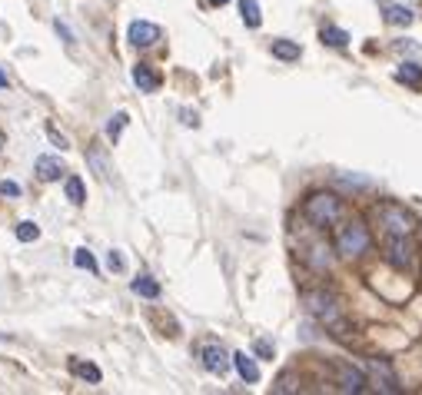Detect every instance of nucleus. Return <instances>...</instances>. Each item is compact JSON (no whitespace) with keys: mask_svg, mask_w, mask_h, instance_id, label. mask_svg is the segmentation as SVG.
<instances>
[{"mask_svg":"<svg viewBox=\"0 0 422 395\" xmlns=\"http://www.w3.org/2000/svg\"><path fill=\"white\" fill-rule=\"evenodd\" d=\"M127 123H130V116H127V113H114V116H110V123H107V137H110V140L116 143Z\"/></svg>","mask_w":422,"mask_h":395,"instance_id":"obj_22","label":"nucleus"},{"mask_svg":"<svg viewBox=\"0 0 422 395\" xmlns=\"http://www.w3.org/2000/svg\"><path fill=\"white\" fill-rule=\"evenodd\" d=\"M299 43H293V40H273V57L276 60H299Z\"/></svg>","mask_w":422,"mask_h":395,"instance_id":"obj_17","label":"nucleus"},{"mask_svg":"<svg viewBox=\"0 0 422 395\" xmlns=\"http://www.w3.org/2000/svg\"><path fill=\"white\" fill-rule=\"evenodd\" d=\"M0 90H7V74L0 70Z\"/></svg>","mask_w":422,"mask_h":395,"instance_id":"obj_31","label":"nucleus"},{"mask_svg":"<svg viewBox=\"0 0 422 395\" xmlns=\"http://www.w3.org/2000/svg\"><path fill=\"white\" fill-rule=\"evenodd\" d=\"M37 236H40L37 223H30V219H27V223H17V240H20V242H34Z\"/></svg>","mask_w":422,"mask_h":395,"instance_id":"obj_23","label":"nucleus"},{"mask_svg":"<svg viewBox=\"0 0 422 395\" xmlns=\"http://www.w3.org/2000/svg\"><path fill=\"white\" fill-rule=\"evenodd\" d=\"M386 20L396 27H409L412 20H416V13H412L409 7H402V4H389V7H386Z\"/></svg>","mask_w":422,"mask_h":395,"instance_id":"obj_16","label":"nucleus"},{"mask_svg":"<svg viewBox=\"0 0 422 395\" xmlns=\"http://www.w3.org/2000/svg\"><path fill=\"white\" fill-rule=\"evenodd\" d=\"M183 123H186V127H196L200 120H196V113H190V110H183Z\"/></svg>","mask_w":422,"mask_h":395,"instance_id":"obj_30","label":"nucleus"},{"mask_svg":"<svg viewBox=\"0 0 422 395\" xmlns=\"http://www.w3.org/2000/svg\"><path fill=\"white\" fill-rule=\"evenodd\" d=\"M386 259L396 269H409L412 266V242L406 236H396L389 233V242H386Z\"/></svg>","mask_w":422,"mask_h":395,"instance_id":"obj_5","label":"nucleus"},{"mask_svg":"<svg viewBox=\"0 0 422 395\" xmlns=\"http://www.w3.org/2000/svg\"><path fill=\"white\" fill-rule=\"evenodd\" d=\"M336 249L343 256H362L369 249V230H366L359 219L346 223L343 230H339V236H336Z\"/></svg>","mask_w":422,"mask_h":395,"instance_id":"obj_2","label":"nucleus"},{"mask_svg":"<svg viewBox=\"0 0 422 395\" xmlns=\"http://www.w3.org/2000/svg\"><path fill=\"white\" fill-rule=\"evenodd\" d=\"M303 303H306V309H309V316H316L320 322H326V326H339V303H336V296H329V293H306L303 296Z\"/></svg>","mask_w":422,"mask_h":395,"instance_id":"obj_3","label":"nucleus"},{"mask_svg":"<svg viewBox=\"0 0 422 395\" xmlns=\"http://www.w3.org/2000/svg\"><path fill=\"white\" fill-rule=\"evenodd\" d=\"M306 216L313 226L326 230V226L339 223V216H343V200L333 196V193H313L306 200Z\"/></svg>","mask_w":422,"mask_h":395,"instance_id":"obj_1","label":"nucleus"},{"mask_svg":"<svg viewBox=\"0 0 422 395\" xmlns=\"http://www.w3.org/2000/svg\"><path fill=\"white\" fill-rule=\"evenodd\" d=\"M200 362H203V369L213 372V375H226L233 366V359L226 356V349L219 342H206L203 349H200Z\"/></svg>","mask_w":422,"mask_h":395,"instance_id":"obj_4","label":"nucleus"},{"mask_svg":"<svg viewBox=\"0 0 422 395\" xmlns=\"http://www.w3.org/2000/svg\"><path fill=\"white\" fill-rule=\"evenodd\" d=\"M70 372L77 375V379H83V382H100L103 375H100V369L93 366V362H83V359H70Z\"/></svg>","mask_w":422,"mask_h":395,"instance_id":"obj_14","label":"nucleus"},{"mask_svg":"<svg viewBox=\"0 0 422 395\" xmlns=\"http://www.w3.org/2000/svg\"><path fill=\"white\" fill-rule=\"evenodd\" d=\"M127 37L133 47H154L156 40H160V27L150 24V20H133L127 30Z\"/></svg>","mask_w":422,"mask_h":395,"instance_id":"obj_8","label":"nucleus"},{"mask_svg":"<svg viewBox=\"0 0 422 395\" xmlns=\"http://www.w3.org/2000/svg\"><path fill=\"white\" fill-rule=\"evenodd\" d=\"M67 200H70V203L74 206H83L87 203V193H83V179L80 176H67Z\"/></svg>","mask_w":422,"mask_h":395,"instance_id":"obj_19","label":"nucleus"},{"mask_svg":"<svg viewBox=\"0 0 422 395\" xmlns=\"http://www.w3.org/2000/svg\"><path fill=\"white\" fill-rule=\"evenodd\" d=\"M74 263H77L80 269H87V272H97V259H93L87 249H77V253H74Z\"/></svg>","mask_w":422,"mask_h":395,"instance_id":"obj_24","label":"nucleus"},{"mask_svg":"<svg viewBox=\"0 0 422 395\" xmlns=\"http://www.w3.org/2000/svg\"><path fill=\"white\" fill-rule=\"evenodd\" d=\"M396 80L399 83H406V87H422V67L419 64H399L396 70Z\"/></svg>","mask_w":422,"mask_h":395,"instance_id":"obj_15","label":"nucleus"},{"mask_svg":"<svg viewBox=\"0 0 422 395\" xmlns=\"http://www.w3.org/2000/svg\"><path fill=\"white\" fill-rule=\"evenodd\" d=\"M233 366H236V372L243 375V382H259V366L253 362V356L236 352V356H233Z\"/></svg>","mask_w":422,"mask_h":395,"instance_id":"obj_13","label":"nucleus"},{"mask_svg":"<svg viewBox=\"0 0 422 395\" xmlns=\"http://www.w3.org/2000/svg\"><path fill=\"white\" fill-rule=\"evenodd\" d=\"M0 193H4V196H20V186H17L13 179H4V183H0Z\"/></svg>","mask_w":422,"mask_h":395,"instance_id":"obj_28","label":"nucleus"},{"mask_svg":"<svg viewBox=\"0 0 422 395\" xmlns=\"http://www.w3.org/2000/svg\"><path fill=\"white\" fill-rule=\"evenodd\" d=\"M133 83L140 87V93H156L160 83H163V77H160L150 64H137L133 67Z\"/></svg>","mask_w":422,"mask_h":395,"instance_id":"obj_10","label":"nucleus"},{"mask_svg":"<svg viewBox=\"0 0 422 395\" xmlns=\"http://www.w3.org/2000/svg\"><path fill=\"white\" fill-rule=\"evenodd\" d=\"M87 163H90V169L97 173V179L110 183V163H107V153H103L100 143H93V146L87 150Z\"/></svg>","mask_w":422,"mask_h":395,"instance_id":"obj_11","label":"nucleus"},{"mask_svg":"<svg viewBox=\"0 0 422 395\" xmlns=\"http://www.w3.org/2000/svg\"><path fill=\"white\" fill-rule=\"evenodd\" d=\"M322 43H329V47H339V50H343L346 43H349V34H346V30H339V27H322Z\"/></svg>","mask_w":422,"mask_h":395,"instance_id":"obj_21","label":"nucleus"},{"mask_svg":"<svg viewBox=\"0 0 422 395\" xmlns=\"http://www.w3.org/2000/svg\"><path fill=\"white\" fill-rule=\"evenodd\" d=\"M336 379H339V389H343V392H366V389H369L366 372L353 369V366H339V369H336Z\"/></svg>","mask_w":422,"mask_h":395,"instance_id":"obj_9","label":"nucleus"},{"mask_svg":"<svg viewBox=\"0 0 422 395\" xmlns=\"http://www.w3.org/2000/svg\"><path fill=\"white\" fill-rule=\"evenodd\" d=\"M253 352L259 359H273V352H276V349H273V342H269V339H256L253 342Z\"/></svg>","mask_w":422,"mask_h":395,"instance_id":"obj_25","label":"nucleus"},{"mask_svg":"<svg viewBox=\"0 0 422 395\" xmlns=\"http://www.w3.org/2000/svg\"><path fill=\"white\" fill-rule=\"evenodd\" d=\"M240 13H243L246 27H259L263 24V13H259V4L256 0H240Z\"/></svg>","mask_w":422,"mask_h":395,"instance_id":"obj_20","label":"nucleus"},{"mask_svg":"<svg viewBox=\"0 0 422 395\" xmlns=\"http://www.w3.org/2000/svg\"><path fill=\"white\" fill-rule=\"evenodd\" d=\"M34 169H37V176L43 179V183H53V179H60V173H64V163H60L57 156H37Z\"/></svg>","mask_w":422,"mask_h":395,"instance_id":"obj_12","label":"nucleus"},{"mask_svg":"<svg viewBox=\"0 0 422 395\" xmlns=\"http://www.w3.org/2000/svg\"><path fill=\"white\" fill-rule=\"evenodd\" d=\"M210 4H213V7H223V4H230V0H210Z\"/></svg>","mask_w":422,"mask_h":395,"instance_id":"obj_32","label":"nucleus"},{"mask_svg":"<svg viewBox=\"0 0 422 395\" xmlns=\"http://www.w3.org/2000/svg\"><path fill=\"white\" fill-rule=\"evenodd\" d=\"M107 266H110V272H123L127 263H123V256H120V253H110V256H107Z\"/></svg>","mask_w":422,"mask_h":395,"instance_id":"obj_27","label":"nucleus"},{"mask_svg":"<svg viewBox=\"0 0 422 395\" xmlns=\"http://www.w3.org/2000/svg\"><path fill=\"white\" fill-rule=\"evenodd\" d=\"M273 392H296V379L293 375H280L276 385H273Z\"/></svg>","mask_w":422,"mask_h":395,"instance_id":"obj_26","label":"nucleus"},{"mask_svg":"<svg viewBox=\"0 0 422 395\" xmlns=\"http://www.w3.org/2000/svg\"><path fill=\"white\" fill-rule=\"evenodd\" d=\"M379 216H383L386 230L396 233V236H409L412 226H416V223H412V216L402 209V206H383V209H379Z\"/></svg>","mask_w":422,"mask_h":395,"instance_id":"obj_6","label":"nucleus"},{"mask_svg":"<svg viewBox=\"0 0 422 395\" xmlns=\"http://www.w3.org/2000/svg\"><path fill=\"white\" fill-rule=\"evenodd\" d=\"M137 296H143V299H156L160 296V282L150 279V276H140V279H133V286H130Z\"/></svg>","mask_w":422,"mask_h":395,"instance_id":"obj_18","label":"nucleus"},{"mask_svg":"<svg viewBox=\"0 0 422 395\" xmlns=\"http://www.w3.org/2000/svg\"><path fill=\"white\" fill-rule=\"evenodd\" d=\"M47 133H50V140L53 143H57V146H60V150H67V146H70V143H67V137H64V133H57V130H47Z\"/></svg>","mask_w":422,"mask_h":395,"instance_id":"obj_29","label":"nucleus"},{"mask_svg":"<svg viewBox=\"0 0 422 395\" xmlns=\"http://www.w3.org/2000/svg\"><path fill=\"white\" fill-rule=\"evenodd\" d=\"M0 150H4V133H0Z\"/></svg>","mask_w":422,"mask_h":395,"instance_id":"obj_33","label":"nucleus"},{"mask_svg":"<svg viewBox=\"0 0 422 395\" xmlns=\"http://www.w3.org/2000/svg\"><path fill=\"white\" fill-rule=\"evenodd\" d=\"M366 372L372 375L369 385H376V392H399L396 372L389 369L386 362H379V359H369V362H366Z\"/></svg>","mask_w":422,"mask_h":395,"instance_id":"obj_7","label":"nucleus"}]
</instances>
